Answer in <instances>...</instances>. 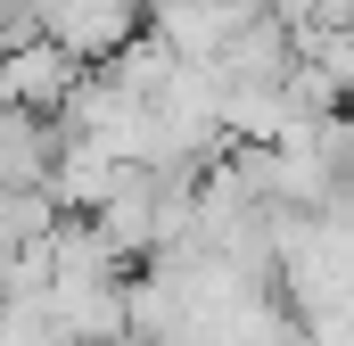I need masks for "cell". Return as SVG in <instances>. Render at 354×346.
<instances>
[{"label":"cell","mask_w":354,"mask_h":346,"mask_svg":"<svg viewBox=\"0 0 354 346\" xmlns=\"http://www.w3.org/2000/svg\"><path fill=\"white\" fill-rule=\"evenodd\" d=\"M149 25V0H41V42L66 50L75 66H107L132 33Z\"/></svg>","instance_id":"6da1fadb"}]
</instances>
